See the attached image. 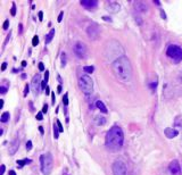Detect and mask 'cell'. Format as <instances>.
<instances>
[{
  "label": "cell",
  "instance_id": "d6986e66",
  "mask_svg": "<svg viewBox=\"0 0 182 175\" xmlns=\"http://www.w3.org/2000/svg\"><path fill=\"white\" fill-rule=\"evenodd\" d=\"M54 35H55V28H51L50 32L46 35V39H44L46 43H50V42H51V40L54 39Z\"/></svg>",
  "mask_w": 182,
  "mask_h": 175
},
{
  "label": "cell",
  "instance_id": "8d00e7d4",
  "mask_svg": "<svg viewBox=\"0 0 182 175\" xmlns=\"http://www.w3.org/2000/svg\"><path fill=\"white\" fill-rule=\"evenodd\" d=\"M7 68V63H2L1 64V70H5Z\"/></svg>",
  "mask_w": 182,
  "mask_h": 175
},
{
  "label": "cell",
  "instance_id": "bcb514c9",
  "mask_svg": "<svg viewBox=\"0 0 182 175\" xmlns=\"http://www.w3.org/2000/svg\"><path fill=\"white\" fill-rule=\"evenodd\" d=\"M8 175H16V173H15V171H9Z\"/></svg>",
  "mask_w": 182,
  "mask_h": 175
},
{
  "label": "cell",
  "instance_id": "f1b7e54d",
  "mask_svg": "<svg viewBox=\"0 0 182 175\" xmlns=\"http://www.w3.org/2000/svg\"><path fill=\"white\" fill-rule=\"evenodd\" d=\"M56 124H57V126H58V129H59V131L63 132L64 131V129H63V125H61V123L59 120H56Z\"/></svg>",
  "mask_w": 182,
  "mask_h": 175
},
{
  "label": "cell",
  "instance_id": "52a82bcc",
  "mask_svg": "<svg viewBox=\"0 0 182 175\" xmlns=\"http://www.w3.org/2000/svg\"><path fill=\"white\" fill-rule=\"evenodd\" d=\"M112 169L113 175H126V164L122 159H117L114 161Z\"/></svg>",
  "mask_w": 182,
  "mask_h": 175
},
{
  "label": "cell",
  "instance_id": "f546056e",
  "mask_svg": "<svg viewBox=\"0 0 182 175\" xmlns=\"http://www.w3.org/2000/svg\"><path fill=\"white\" fill-rule=\"evenodd\" d=\"M8 27H9V21H8V19H6V21L4 22L2 28H4V30H8Z\"/></svg>",
  "mask_w": 182,
  "mask_h": 175
},
{
  "label": "cell",
  "instance_id": "e575fe53",
  "mask_svg": "<svg viewBox=\"0 0 182 175\" xmlns=\"http://www.w3.org/2000/svg\"><path fill=\"white\" fill-rule=\"evenodd\" d=\"M7 92V88H5L4 85H1V88H0V93H2V95H5Z\"/></svg>",
  "mask_w": 182,
  "mask_h": 175
},
{
  "label": "cell",
  "instance_id": "d590c367",
  "mask_svg": "<svg viewBox=\"0 0 182 175\" xmlns=\"http://www.w3.org/2000/svg\"><path fill=\"white\" fill-rule=\"evenodd\" d=\"M48 80H49V70H46V74H44V81L48 82Z\"/></svg>",
  "mask_w": 182,
  "mask_h": 175
},
{
  "label": "cell",
  "instance_id": "1f68e13d",
  "mask_svg": "<svg viewBox=\"0 0 182 175\" xmlns=\"http://www.w3.org/2000/svg\"><path fill=\"white\" fill-rule=\"evenodd\" d=\"M29 91H30V85H29V84H26L25 89H24V97H26L27 95H29Z\"/></svg>",
  "mask_w": 182,
  "mask_h": 175
},
{
  "label": "cell",
  "instance_id": "836d02e7",
  "mask_svg": "<svg viewBox=\"0 0 182 175\" xmlns=\"http://www.w3.org/2000/svg\"><path fill=\"white\" fill-rule=\"evenodd\" d=\"M38 67H39V70H41V72H44V64L40 61V63H39V65H38Z\"/></svg>",
  "mask_w": 182,
  "mask_h": 175
},
{
  "label": "cell",
  "instance_id": "c3c4849f",
  "mask_svg": "<svg viewBox=\"0 0 182 175\" xmlns=\"http://www.w3.org/2000/svg\"><path fill=\"white\" fill-rule=\"evenodd\" d=\"M154 2H155V4H156L157 6H159V5H161V1H158V0H155V1H154Z\"/></svg>",
  "mask_w": 182,
  "mask_h": 175
},
{
  "label": "cell",
  "instance_id": "ee69618b",
  "mask_svg": "<svg viewBox=\"0 0 182 175\" xmlns=\"http://www.w3.org/2000/svg\"><path fill=\"white\" fill-rule=\"evenodd\" d=\"M161 16H162V18H166V15H165V13H164V10H162V11H161Z\"/></svg>",
  "mask_w": 182,
  "mask_h": 175
},
{
  "label": "cell",
  "instance_id": "74e56055",
  "mask_svg": "<svg viewBox=\"0 0 182 175\" xmlns=\"http://www.w3.org/2000/svg\"><path fill=\"white\" fill-rule=\"evenodd\" d=\"M103 19L106 21V22H112V18L108 17V16H103Z\"/></svg>",
  "mask_w": 182,
  "mask_h": 175
},
{
  "label": "cell",
  "instance_id": "5bb4252c",
  "mask_svg": "<svg viewBox=\"0 0 182 175\" xmlns=\"http://www.w3.org/2000/svg\"><path fill=\"white\" fill-rule=\"evenodd\" d=\"M18 147H19V140L18 138H15L14 140L11 141L10 146H9V155H15V152L17 151Z\"/></svg>",
  "mask_w": 182,
  "mask_h": 175
},
{
  "label": "cell",
  "instance_id": "484cf974",
  "mask_svg": "<svg viewBox=\"0 0 182 175\" xmlns=\"http://www.w3.org/2000/svg\"><path fill=\"white\" fill-rule=\"evenodd\" d=\"M10 14H11V16H15L16 15V5H15V2H13V5H11Z\"/></svg>",
  "mask_w": 182,
  "mask_h": 175
},
{
  "label": "cell",
  "instance_id": "7a4b0ae2",
  "mask_svg": "<svg viewBox=\"0 0 182 175\" xmlns=\"http://www.w3.org/2000/svg\"><path fill=\"white\" fill-rule=\"evenodd\" d=\"M124 143V134L121 127L118 126H113L106 134V140L105 144L106 148L111 151H120Z\"/></svg>",
  "mask_w": 182,
  "mask_h": 175
},
{
  "label": "cell",
  "instance_id": "ac0fdd59",
  "mask_svg": "<svg viewBox=\"0 0 182 175\" xmlns=\"http://www.w3.org/2000/svg\"><path fill=\"white\" fill-rule=\"evenodd\" d=\"M95 121H96V124H97L98 126H103V125L106 124V118H105L104 116H100V115L96 116Z\"/></svg>",
  "mask_w": 182,
  "mask_h": 175
},
{
  "label": "cell",
  "instance_id": "8992f818",
  "mask_svg": "<svg viewBox=\"0 0 182 175\" xmlns=\"http://www.w3.org/2000/svg\"><path fill=\"white\" fill-rule=\"evenodd\" d=\"M167 56L174 61V63H180L182 60V48L176 46V44H171L168 46L166 50Z\"/></svg>",
  "mask_w": 182,
  "mask_h": 175
},
{
  "label": "cell",
  "instance_id": "ffe728a7",
  "mask_svg": "<svg viewBox=\"0 0 182 175\" xmlns=\"http://www.w3.org/2000/svg\"><path fill=\"white\" fill-rule=\"evenodd\" d=\"M174 127L178 131H182V120L181 118H176L174 122Z\"/></svg>",
  "mask_w": 182,
  "mask_h": 175
},
{
  "label": "cell",
  "instance_id": "277c9868",
  "mask_svg": "<svg viewBox=\"0 0 182 175\" xmlns=\"http://www.w3.org/2000/svg\"><path fill=\"white\" fill-rule=\"evenodd\" d=\"M79 87H80V89L82 90V92L84 95L89 96L93 91V82H92V80L89 75L84 74V75H81L79 78Z\"/></svg>",
  "mask_w": 182,
  "mask_h": 175
},
{
  "label": "cell",
  "instance_id": "7dc6e473",
  "mask_svg": "<svg viewBox=\"0 0 182 175\" xmlns=\"http://www.w3.org/2000/svg\"><path fill=\"white\" fill-rule=\"evenodd\" d=\"M4 107V100H0V108Z\"/></svg>",
  "mask_w": 182,
  "mask_h": 175
},
{
  "label": "cell",
  "instance_id": "603a6c76",
  "mask_svg": "<svg viewBox=\"0 0 182 175\" xmlns=\"http://www.w3.org/2000/svg\"><path fill=\"white\" fill-rule=\"evenodd\" d=\"M84 72L88 73V74H92L93 73V70H95V67L93 66H84Z\"/></svg>",
  "mask_w": 182,
  "mask_h": 175
},
{
  "label": "cell",
  "instance_id": "9a60e30c",
  "mask_svg": "<svg viewBox=\"0 0 182 175\" xmlns=\"http://www.w3.org/2000/svg\"><path fill=\"white\" fill-rule=\"evenodd\" d=\"M134 8H136V10L138 13H147L148 11V6L145 2H142V1L134 2Z\"/></svg>",
  "mask_w": 182,
  "mask_h": 175
},
{
  "label": "cell",
  "instance_id": "5b68a950",
  "mask_svg": "<svg viewBox=\"0 0 182 175\" xmlns=\"http://www.w3.org/2000/svg\"><path fill=\"white\" fill-rule=\"evenodd\" d=\"M40 165H41V172L44 175H50L52 171V156L50 152L44 154L40 157Z\"/></svg>",
  "mask_w": 182,
  "mask_h": 175
},
{
  "label": "cell",
  "instance_id": "9c48e42d",
  "mask_svg": "<svg viewBox=\"0 0 182 175\" xmlns=\"http://www.w3.org/2000/svg\"><path fill=\"white\" fill-rule=\"evenodd\" d=\"M87 34L90 39L92 40H97L100 35V27L98 26L96 23H91L89 26L87 27Z\"/></svg>",
  "mask_w": 182,
  "mask_h": 175
},
{
  "label": "cell",
  "instance_id": "30bf717a",
  "mask_svg": "<svg viewBox=\"0 0 182 175\" xmlns=\"http://www.w3.org/2000/svg\"><path fill=\"white\" fill-rule=\"evenodd\" d=\"M168 171L172 175H181V166L176 159L172 160L168 165Z\"/></svg>",
  "mask_w": 182,
  "mask_h": 175
},
{
  "label": "cell",
  "instance_id": "ba28073f",
  "mask_svg": "<svg viewBox=\"0 0 182 175\" xmlns=\"http://www.w3.org/2000/svg\"><path fill=\"white\" fill-rule=\"evenodd\" d=\"M73 50H74V53L78 56L79 58L81 59H84L87 58V46L84 42H81V41H78L73 46Z\"/></svg>",
  "mask_w": 182,
  "mask_h": 175
},
{
  "label": "cell",
  "instance_id": "e0dca14e",
  "mask_svg": "<svg viewBox=\"0 0 182 175\" xmlns=\"http://www.w3.org/2000/svg\"><path fill=\"white\" fill-rule=\"evenodd\" d=\"M96 107H97L101 113H104V114H107V113H108L106 106H105V104L101 101V100H97V101H96Z\"/></svg>",
  "mask_w": 182,
  "mask_h": 175
},
{
  "label": "cell",
  "instance_id": "d4e9b609",
  "mask_svg": "<svg viewBox=\"0 0 182 175\" xmlns=\"http://www.w3.org/2000/svg\"><path fill=\"white\" fill-rule=\"evenodd\" d=\"M66 66V53H61V67Z\"/></svg>",
  "mask_w": 182,
  "mask_h": 175
},
{
  "label": "cell",
  "instance_id": "cb8c5ba5",
  "mask_svg": "<svg viewBox=\"0 0 182 175\" xmlns=\"http://www.w3.org/2000/svg\"><path fill=\"white\" fill-rule=\"evenodd\" d=\"M57 125V124H56ZM55 124H54V135H55V139H58V137H59V129H57V126H56Z\"/></svg>",
  "mask_w": 182,
  "mask_h": 175
},
{
  "label": "cell",
  "instance_id": "4fadbf2b",
  "mask_svg": "<svg viewBox=\"0 0 182 175\" xmlns=\"http://www.w3.org/2000/svg\"><path fill=\"white\" fill-rule=\"evenodd\" d=\"M120 5L116 1H107L106 2V9H108L112 13H117L120 10Z\"/></svg>",
  "mask_w": 182,
  "mask_h": 175
},
{
  "label": "cell",
  "instance_id": "4dcf8cb0",
  "mask_svg": "<svg viewBox=\"0 0 182 175\" xmlns=\"http://www.w3.org/2000/svg\"><path fill=\"white\" fill-rule=\"evenodd\" d=\"M31 149H32V141H27L26 142V150L30 151Z\"/></svg>",
  "mask_w": 182,
  "mask_h": 175
},
{
  "label": "cell",
  "instance_id": "83f0119b",
  "mask_svg": "<svg viewBox=\"0 0 182 175\" xmlns=\"http://www.w3.org/2000/svg\"><path fill=\"white\" fill-rule=\"evenodd\" d=\"M63 104H64V106L69 105V95H67V93H65V95H64V98H63Z\"/></svg>",
  "mask_w": 182,
  "mask_h": 175
},
{
  "label": "cell",
  "instance_id": "ab89813d",
  "mask_svg": "<svg viewBox=\"0 0 182 175\" xmlns=\"http://www.w3.org/2000/svg\"><path fill=\"white\" fill-rule=\"evenodd\" d=\"M47 110H48V105H44V108H42V113L46 114V113H47Z\"/></svg>",
  "mask_w": 182,
  "mask_h": 175
},
{
  "label": "cell",
  "instance_id": "681fc988",
  "mask_svg": "<svg viewBox=\"0 0 182 175\" xmlns=\"http://www.w3.org/2000/svg\"><path fill=\"white\" fill-rule=\"evenodd\" d=\"M22 66H23V67H25V66H26V61L25 60L22 61Z\"/></svg>",
  "mask_w": 182,
  "mask_h": 175
},
{
  "label": "cell",
  "instance_id": "f907efd6",
  "mask_svg": "<svg viewBox=\"0 0 182 175\" xmlns=\"http://www.w3.org/2000/svg\"><path fill=\"white\" fill-rule=\"evenodd\" d=\"M46 92H47L46 95H50V93H49V88L48 87H47V89H46Z\"/></svg>",
  "mask_w": 182,
  "mask_h": 175
},
{
  "label": "cell",
  "instance_id": "b9f144b4",
  "mask_svg": "<svg viewBox=\"0 0 182 175\" xmlns=\"http://www.w3.org/2000/svg\"><path fill=\"white\" fill-rule=\"evenodd\" d=\"M51 100H52V104H55V101H56V98H55V92H51Z\"/></svg>",
  "mask_w": 182,
  "mask_h": 175
},
{
  "label": "cell",
  "instance_id": "f35d334b",
  "mask_svg": "<svg viewBox=\"0 0 182 175\" xmlns=\"http://www.w3.org/2000/svg\"><path fill=\"white\" fill-rule=\"evenodd\" d=\"M63 16H64V11H61V14H59V16H58V22H61Z\"/></svg>",
  "mask_w": 182,
  "mask_h": 175
},
{
  "label": "cell",
  "instance_id": "7402d4cb",
  "mask_svg": "<svg viewBox=\"0 0 182 175\" xmlns=\"http://www.w3.org/2000/svg\"><path fill=\"white\" fill-rule=\"evenodd\" d=\"M16 163H17L18 167H19V168H22V167L24 166L25 164H29V163H31V160H30V159H24V160H17Z\"/></svg>",
  "mask_w": 182,
  "mask_h": 175
},
{
  "label": "cell",
  "instance_id": "8fae6325",
  "mask_svg": "<svg viewBox=\"0 0 182 175\" xmlns=\"http://www.w3.org/2000/svg\"><path fill=\"white\" fill-rule=\"evenodd\" d=\"M32 89H33V91H34L35 95H38L39 93V91H40V88H41V82H40V75L39 74H36L33 80H32Z\"/></svg>",
  "mask_w": 182,
  "mask_h": 175
},
{
  "label": "cell",
  "instance_id": "3957f363",
  "mask_svg": "<svg viewBox=\"0 0 182 175\" xmlns=\"http://www.w3.org/2000/svg\"><path fill=\"white\" fill-rule=\"evenodd\" d=\"M105 58L107 61H112L113 64L115 60H117L118 58H121L124 56V49L122 47V44L116 41V40H111L106 43L105 47Z\"/></svg>",
  "mask_w": 182,
  "mask_h": 175
},
{
  "label": "cell",
  "instance_id": "f6af8a7d",
  "mask_svg": "<svg viewBox=\"0 0 182 175\" xmlns=\"http://www.w3.org/2000/svg\"><path fill=\"white\" fill-rule=\"evenodd\" d=\"M39 131H40L41 134H44V127L42 126H39Z\"/></svg>",
  "mask_w": 182,
  "mask_h": 175
},
{
  "label": "cell",
  "instance_id": "60d3db41",
  "mask_svg": "<svg viewBox=\"0 0 182 175\" xmlns=\"http://www.w3.org/2000/svg\"><path fill=\"white\" fill-rule=\"evenodd\" d=\"M5 171H6V168H5V165H1V172H0V175H4Z\"/></svg>",
  "mask_w": 182,
  "mask_h": 175
},
{
  "label": "cell",
  "instance_id": "d6a6232c",
  "mask_svg": "<svg viewBox=\"0 0 182 175\" xmlns=\"http://www.w3.org/2000/svg\"><path fill=\"white\" fill-rule=\"evenodd\" d=\"M42 114H44L42 112H41V113H38V114H36V120H38V121H42V118H44Z\"/></svg>",
  "mask_w": 182,
  "mask_h": 175
},
{
  "label": "cell",
  "instance_id": "7c38bea8",
  "mask_svg": "<svg viewBox=\"0 0 182 175\" xmlns=\"http://www.w3.org/2000/svg\"><path fill=\"white\" fill-rule=\"evenodd\" d=\"M81 5L87 9H93L98 6V1L97 0H81L80 1Z\"/></svg>",
  "mask_w": 182,
  "mask_h": 175
},
{
  "label": "cell",
  "instance_id": "2e32d148",
  "mask_svg": "<svg viewBox=\"0 0 182 175\" xmlns=\"http://www.w3.org/2000/svg\"><path fill=\"white\" fill-rule=\"evenodd\" d=\"M164 134H165V137H166L167 139H173V138H175V137L179 134V131H178V130H175V129L167 127V129H165L164 130Z\"/></svg>",
  "mask_w": 182,
  "mask_h": 175
},
{
  "label": "cell",
  "instance_id": "44dd1931",
  "mask_svg": "<svg viewBox=\"0 0 182 175\" xmlns=\"http://www.w3.org/2000/svg\"><path fill=\"white\" fill-rule=\"evenodd\" d=\"M0 121L2 123H7L9 121V113H7V112H5L4 114L1 115V118H0Z\"/></svg>",
  "mask_w": 182,
  "mask_h": 175
},
{
  "label": "cell",
  "instance_id": "816d5d0a",
  "mask_svg": "<svg viewBox=\"0 0 182 175\" xmlns=\"http://www.w3.org/2000/svg\"><path fill=\"white\" fill-rule=\"evenodd\" d=\"M57 90H58V92H61V85H59V87H58V89H57Z\"/></svg>",
  "mask_w": 182,
  "mask_h": 175
},
{
  "label": "cell",
  "instance_id": "6da1fadb",
  "mask_svg": "<svg viewBox=\"0 0 182 175\" xmlns=\"http://www.w3.org/2000/svg\"><path fill=\"white\" fill-rule=\"evenodd\" d=\"M114 75L122 82H130L132 79V66L130 59L126 56H123L112 64Z\"/></svg>",
  "mask_w": 182,
  "mask_h": 175
},
{
  "label": "cell",
  "instance_id": "7bdbcfd3",
  "mask_svg": "<svg viewBox=\"0 0 182 175\" xmlns=\"http://www.w3.org/2000/svg\"><path fill=\"white\" fill-rule=\"evenodd\" d=\"M42 18H44V13L42 11H39V19L42 21Z\"/></svg>",
  "mask_w": 182,
  "mask_h": 175
},
{
  "label": "cell",
  "instance_id": "4316f807",
  "mask_svg": "<svg viewBox=\"0 0 182 175\" xmlns=\"http://www.w3.org/2000/svg\"><path fill=\"white\" fill-rule=\"evenodd\" d=\"M38 44H39V38H38V35H35V36H33V39H32V46L35 47Z\"/></svg>",
  "mask_w": 182,
  "mask_h": 175
},
{
  "label": "cell",
  "instance_id": "f5cc1de1",
  "mask_svg": "<svg viewBox=\"0 0 182 175\" xmlns=\"http://www.w3.org/2000/svg\"><path fill=\"white\" fill-rule=\"evenodd\" d=\"M64 175H69V174H67V173H64Z\"/></svg>",
  "mask_w": 182,
  "mask_h": 175
}]
</instances>
